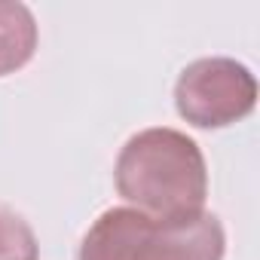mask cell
Segmentation results:
<instances>
[{
  "instance_id": "6da1fadb",
  "label": "cell",
  "mask_w": 260,
  "mask_h": 260,
  "mask_svg": "<svg viewBox=\"0 0 260 260\" xmlns=\"http://www.w3.org/2000/svg\"><path fill=\"white\" fill-rule=\"evenodd\" d=\"M116 193L141 214L166 223L190 220L205 211L208 169L202 147L169 125L132 135L113 166Z\"/></svg>"
},
{
  "instance_id": "7a4b0ae2",
  "label": "cell",
  "mask_w": 260,
  "mask_h": 260,
  "mask_svg": "<svg viewBox=\"0 0 260 260\" xmlns=\"http://www.w3.org/2000/svg\"><path fill=\"white\" fill-rule=\"evenodd\" d=\"M226 233L217 214L166 223L138 208H107L83 236L77 260H223Z\"/></svg>"
},
{
  "instance_id": "3957f363",
  "label": "cell",
  "mask_w": 260,
  "mask_h": 260,
  "mask_svg": "<svg viewBox=\"0 0 260 260\" xmlns=\"http://www.w3.org/2000/svg\"><path fill=\"white\" fill-rule=\"evenodd\" d=\"M257 104V80L236 58L211 55L190 61L175 83V107L196 128H226Z\"/></svg>"
},
{
  "instance_id": "277c9868",
  "label": "cell",
  "mask_w": 260,
  "mask_h": 260,
  "mask_svg": "<svg viewBox=\"0 0 260 260\" xmlns=\"http://www.w3.org/2000/svg\"><path fill=\"white\" fill-rule=\"evenodd\" d=\"M37 19L19 0H0V77L22 71L37 52Z\"/></svg>"
},
{
  "instance_id": "5b68a950",
  "label": "cell",
  "mask_w": 260,
  "mask_h": 260,
  "mask_svg": "<svg viewBox=\"0 0 260 260\" xmlns=\"http://www.w3.org/2000/svg\"><path fill=\"white\" fill-rule=\"evenodd\" d=\"M0 260H40L31 223L7 205H0Z\"/></svg>"
}]
</instances>
